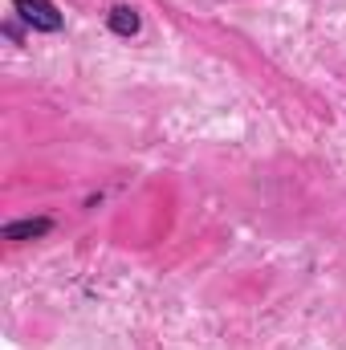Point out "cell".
<instances>
[{"mask_svg":"<svg viewBox=\"0 0 346 350\" xmlns=\"http://www.w3.org/2000/svg\"><path fill=\"white\" fill-rule=\"evenodd\" d=\"M16 12H21L33 29H41V33H57V29H62V12H57L49 0H16Z\"/></svg>","mask_w":346,"mask_h":350,"instance_id":"6da1fadb","label":"cell"},{"mask_svg":"<svg viewBox=\"0 0 346 350\" xmlns=\"http://www.w3.org/2000/svg\"><path fill=\"white\" fill-rule=\"evenodd\" d=\"M49 228H53V220H45V216H41V220H21V224H8V228H4V237H8V241H29V237H45Z\"/></svg>","mask_w":346,"mask_h":350,"instance_id":"7a4b0ae2","label":"cell"},{"mask_svg":"<svg viewBox=\"0 0 346 350\" xmlns=\"http://www.w3.org/2000/svg\"><path fill=\"white\" fill-rule=\"evenodd\" d=\"M110 29H114L118 37H135V33H139V12L127 8V4H118V8L110 12Z\"/></svg>","mask_w":346,"mask_h":350,"instance_id":"3957f363","label":"cell"}]
</instances>
